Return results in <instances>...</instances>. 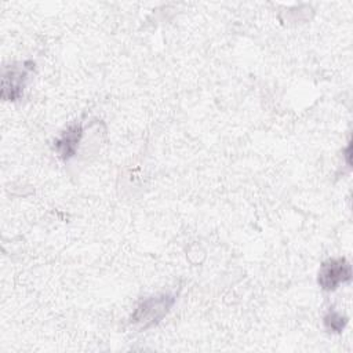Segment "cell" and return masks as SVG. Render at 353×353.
Wrapping results in <instances>:
<instances>
[{
  "instance_id": "obj_1",
  "label": "cell",
  "mask_w": 353,
  "mask_h": 353,
  "mask_svg": "<svg viewBox=\"0 0 353 353\" xmlns=\"http://www.w3.org/2000/svg\"><path fill=\"white\" fill-rule=\"evenodd\" d=\"M175 302V295L163 292L145 298L138 303L135 310L130 317V323L139 330L149 328L157 324L172 307Z\"/></svg>"
},
{
  "instance_id": "obj_2",
  "label": "cell",
  "mask_w": 353,
  "mask_h": 353,
  "mask_svg": "<svg viewBox=\"0 0 353 353\" xmlns=\"http://www.w3.org/2000/svg\"><path fill=\"white\" fill-rule=\"evenodd\" d=\"M350 277V263L345 258H331L320 266L317 281L323 290L334 291L341 283H347Z\"/></svg>"
},
{
  "instance_id": "obj_3",
  "label": "cell",
  "mask_w": 353,
  "mask_h": 353,
  "mask_svg": "<svg viewBox=\"0 0 353 353\" xmlns=\"http://www.w3.org/2000/svg\"><path fill=\"white\" fill-rule=\"evenodd\" d=\"M34 63L32 61L23 62L19 66H10L4 69L3 73V90L1 97L6 101H17L25 87V80L29 72L33 69Z\"/></svg>"
},
{
  "instance_id": "obj_4",
  "label": "cell",
  "mask_w": 353,
  "mask_h": 353,
  "mask_svg": "<svg viewBox=\"0 0 353 353\" xmlns=\"http://www.w3.org/2000/svg\"><path fill=\"white\" fill-rule=\"evenodd\" d=\"M83 135V130L80 124H72L69 125L57 139H55V150L61 154L63 160L70 159L74 156L77 145L80 142V138Z\"/></svg>"
},
{
  "instance_id": "obj_5",
  "label": "cell",
  "mask_w": 353,
  "mask_h": 353,
  "mask_svg": "<svg viewBox=\"0 0 353 353\" xmlns=\"http://www.w3.org/2000/svg\"><path fill=\"white\" fill-rule=\"evenodd\" d=\"M347 323V319L338 312H328L324 317V325L330 332H341Z\"/></svg>"
}]
</instances>
